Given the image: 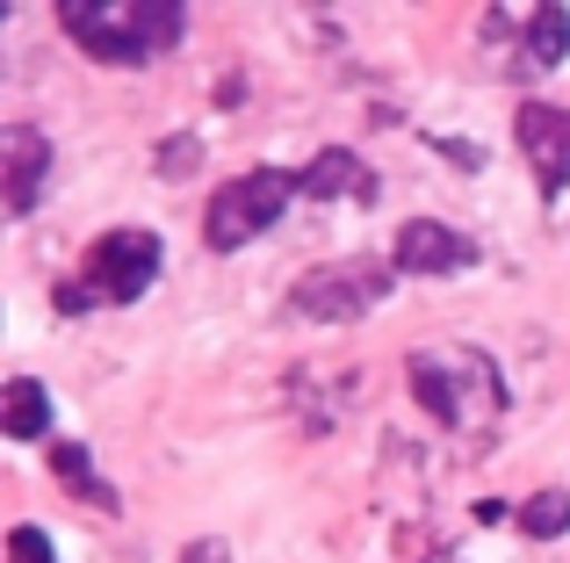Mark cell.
Instances as JSON below:
<instances>
[{
    "mask_svg": "<svg viewBox=\"0 0 570 563\" xmlns=\"http://www.w3.org/2000/svg\"><path fill=\"white\" fill-rule=\"evenodd\" d=\"M58 22L95 66H145V58L181 43L188 8H174V0H124V8H109V0H58Z\"/></svg>",
    "mask_w": 570,
    "mask_h": 563,
    "instance_id": "cell-1",
    "label": "cell"
},
{
    "mask_svg": "<svg viewBox=\"0 0 570 563\" xmlns=\"http://www.w3.org/2000/svg\"><path fill=\"white\" fill-rule=\"evenodd\" d=\"M289 196H304V188H296L282 167H253V174H238L232 188H217V196H209L203 239L217 246V254H238V246H253L282 210H289Z\"/></svg>",
    "mask_w": 570,
    "mask_h": 563,
    "instance_id": "cell-2",
    "label": "cell"
},
{
    "mask_svg": "<svg viewBox=\"0 0 570 563\" xmlns=\"http://www.w3.org/2000/svg\"><path fill=\"white\" fill-rule=\"evenodd\" d=\"M390 275H397V268L362 260V254L325 260V268H311V275L289 282V310H296V318H318V325H347V318H362V310L383 304Z\"/></svg>",
    "mask_w": 570,
    "mask_h": 563,
    "instance_id": "cell-3",
    "label": "cell"
},
{
    "mask_svg": "<svg viewBox=\"0 0 570 563\" xmlns=\"http://www.w3.org/2000/svg\"><path fill=\"white\" fill-rule=\"evenodd\" d=\"M153 275H159V231H138V225L101 231V239L87 246V268H80L95 304H138V296L153 289Z\"/></svg>",
    "mask_w": 570,
    "mask_h": 563,
    "instance_id": "cell-4",
    "label": "cell"
},
{
    "mask_svg": "<svg viewBox=\"0 0 570 563\" xmlns=\"http://www.w3.org/2000/svg\"><path fill=\"white\" fill-rule=\"evenodd\" d=\"M491 376H499V368H491V354H462V362L412 354V362H404V383H412V397L426 405V419H441V426H470V383L484 391Z\"/></svg>",
    "mask_w": 570,
    "mask_h": 563,
    "instance_id": "cell-5",
    "label": "cell"
},
{
    "mask_svg": "<svg viewBox=\"0 0 570 563\" xmlns=\"http://www.w3.org/2000/svg\"><path fill=\"white\" fill-rule=\"evenodd\" d=\"M513 138H520V152H528V167H534L542 203H563V181H570V109H557V101H520Z\"/></svg>",
    "mask_w": 570,
    "mask_h": 563,
    "instance_id": "cell-6",
    "label": "cell"
},
{
    "mask_svg": "<svg viewBox=\"0 0 570 563\" xmlns=\"http://www.w3.org/2000/svg\"><path fill=\"white\" fill-rule=\"evenodd\" d=\"M390 268L397 275H462V268H476V239L441 225V217H412L390 239Z\"/></svg>",
    "mask_w": 570,
    "mask_h": 563,
    "instance_id": "cell-7",
    "label": "cell"
},
{
    "mask_svg": "<svg viewBox=\"0 0 570 563\" xmlns=\"http://www.w3.org/2000/svg\"><path fill=\"white\" fill-rule=\"evenodd\" d=\"M51 174V138L37 124H8L0 130V188H8V217H29Z\"/></svg>",
    "mask_w": 570,
    "mask_h": 563,
    "instance_id": "cell-8",
    "label": "cell"
},
{
    "mask_svg": "<svg viewBox=\"0 0 570 563\" xmlns=\"http://www.w3.org/2000/svg\"><path fill=\"white\" fill-rule=\"evenodd\" d=\"M296 188H304L311 203H340V196L376 203V174H368V159H362V152H347V145H325V152L311 159L304 174H296Z\"/></svg>",
    "mask_w": 570,
    "mask_h": 563,
    "instance_id": "cell-9",
    "label": "cell"
},
{
    "mask_svg": "<svg viewBox=\"0 0 570 563\" xmlns=\"http://www.w3.org/2000/svg\"><path fill=\"white\" fill-rule=\"evenodd\" d=\"M51 477L66 484L72 498H87V506H101V513H116V492L95 477V455L80 448V441H51Z\"/></svg>",
    "mask_w": 570,
    "mask_h": 563,
    "instance_id": "cell-10",
    "label": "cell"
},
{
    "mask_svg": "<svg viewBox=\"0 0 570 563\" xmlns=\"http://www.w3.org/2000/svg\"><path fill=\"white\" fill-rule=\"evenodd\" d=\"M0 426H8V441H37L43 426H51V397H43V383L14 376L8 391H0Z\"/></svg>",
    "mask_w": 570,
    "mask_h": 563,
    "instance_id": "cell-11",
    "label": "cell"
},
{
    "mask_svg": "<svg viewBox=\"0 0 570 563\" xmlns=\"http://www.w3.org/2000/svg\"><path fill=\"white\" fill-rule=\"evenodd\" d=\"M520 43H528V66H563L570 58V8H534L528 29H520Z\"/></svg>",
    "mask_w": 570,
    "mask_h": 563,
    "instance_id": "cell-12",
    "label": "cell"
},
{
    "mask_svg": "<svg viewBox=\"0 0 570 563\" xmlns=\"http://www.w3.org/2000/svg\"><path fill=\"white\" fill-rule=\"evenodd\" d=\"M513 521H520V535H534V542L570 535V492H557V484H549V492H534L528 506L513 513Z\"/></svg>",
    "mask_w": 570,
    "mask_h": 563,
    "instance_id": "cell-13",
    "label": "cell"
},
{
    "mask_svg": "<svg viewBox=\"0 0 570 563\" xmlns=\"http://www.w3.org/2000/svg\"><path fill=\"white\" fill-rule=\"evenodd\" d=\"M8 563H58L51 556V535H43V527H14V535H8Z\"/></svg>",
    "mask_w": 570,
    "mask_h": 563,
    "instance_id": "cell-14",
    "label": "cell"
},
{
    "mask_svg": "<svg viewBox=\"0 0 570 563\" xmlns=\"http://www.w3.org/2000/svg\"><path fill=\"white\" fill-rule=\"evenodd\" d=\"M195 167H203V145H195V138H167V145H159V174H195Z\"/></svg>",
    "mask_w": 570,
    "mask_h": 563,
    "instance_id": "cell-15",
    "label": "cell"
},
{
    "mask_svg": "<svg viewBox=\"0 0 570 563\" xmlns=\"http://www.w3.org/2000/svg\"><path fill=\"white\" fill-rule=\"evenodd\" d=\"M188 563H224L217 550H209V542H203V550H188Z\"/></svg>",
    "mask_w": 570,
    "mask_h": 563,
    "instance_id": "cell-16",
    "label": "cell"
}]
</instances>
